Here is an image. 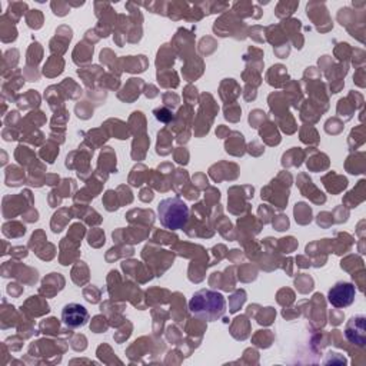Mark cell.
Segmentation results:
<instances>
[{
    "label": "cell",
    "instance_id": "7a4b0ae2",
    "mask_svg": "<svg viewBox=\"0 0 366 366\" xmlns=\"http://www.w3.org/2000/svg\"><path fill=\"white\" fill-rule=\"evenodd\" d=\"M158 218L165 229L180 230L188 225L189 207L177 196L168 198L158 205Z\"/></svg>",
    "mask_w": 366,
    "mask_h": 366
},
{
    "label": "cell",
    "instance_id": "6da1fadb",
    "mask_svg": "<svg viewBox=\"0 0 366 366\" xmlns=\"http://www.w3.org/2000/svg\"><path fill=\"white\" fill-rule=\"evenodd\" d=\"M189 310L193 317L199 319L214 322L223 318L226 312V301L221 292L200 289L192 296Z\"/></svg>",
    "mask_w": 366,
    "mask_h": 366
},
{
    "label": "cell",
    "instance_id": "3957f363",
    "mask_svg": "<svg viewBox=\"0 0 366 366\" xmlns=\"http://www.w3.org/2000/svg\"><path fill=\"white\" fill-rule=\"evenodd\" d=\"M355 295H356V289L353 283L337 282L329 289L328 301L332 306L342 309L351 306L355 302Z\"/></svg>",
    "mask_w": 366,
    "mask_h": 366
},
{
    "label": "cell",
    "instance_id": "5b68a950",
    "mask_svg": "<svg viewBox=\"0 0 366 366\" xmlns=\"http://www.w3.org/2000/svg\"><path fill=\"white\" fill-rule=\"evenodd\" d=\"M345 336L349 342L358 345V347H365L366 344V328H365V318L363 317H355L349 321L347 325Z\"/></svg>",
    "mask_w": 366,
    "mask_h": 366
},
{
    "label": "cell",
    "instance_id": "277c9868",
    "mask_svg": "<svg viewBox=\"0 0 366 366\" xmlns=\"http://www.w3.org/2000/svg\"><path fill=\"white\" fill-rule=\"evenodd\" d=\"M89 321V312L83 305L67 303L62 310V322L70 329L82 328Z\"/></svg>",
    "mask_w": 366,
    "mask_h": 366
}]
</instances>
